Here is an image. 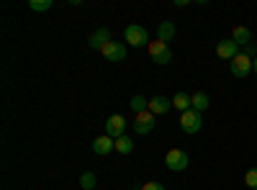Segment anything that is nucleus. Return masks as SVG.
<instances>
[{"label":"nucleus","mask_w":257,"mask_h":190,"mask_svg":"<svg viewBox=\"0 0 257 190\" xmlns=\"http://www.w3.org/2000/svg\"><path fill=\"white\" fill-rule=\"evenodd\" d=\"M201 126H203V113L193 111V108L185 111V113H180V131L183 134H198Z\"/></svg>","instance_id":"obj_1"},{"label":"nucleus","mask_w":257,"mask_h":190,"mask_svg":"<svg viewBox=\"0 0 257 190\" xmlns=\"http://www.w3.org/2000/svg\"><path fill=\"white\" fill-rule=\"evenodd\" d=\"M123 41L132 44V47H149V34H147L144 26L132 24V26H126V31H123Z\"/></svg>","instance_id":"obj_2"},{"label":"nucleus","mask_w":257,"mask_h":190,"mask_svg":"<svg viewBox=\"0 0 257 190\" xmlns=\"http://www.w3.org/2000/svg\"><path fill=\"white\" fill-rule=\"evenodd\" d=\"M165 164H167L170 172H183V170H188L190 159H188V154H185L183 149H170V152L165 154Z\"/></svg>","instance_id":"obj_3"},{"label":"nucleus","mask_w":257,"mask_h":190,"mask_svg":"<svg viewBox=\"0 0 257 190\" xmlns=\"http://www.w3.org/2000/svg\"><path fill=\"white\" fill-rule=\"evenodd\" d=\"M149 57H152V62H157V65H167L170 59H173V52H170V47L165 44V41H149V47H147Z\"/></svg>","instance_id":"obj_4"},{"label":"nucleus","mask_w":257,"mask_h":190,"mask_svg":"<svg viewBox=\"0 0 257 190\" xmlns=\"http://www.w3.org/2000/svg\"><path fill=\"white\" fill-rule=\"evenodd\" d=\"M229 70H231V75H234V77L244 80V77L254 70V65H252V59H249V57H244V54L239 52L237 57H234V59L229 62Z\"/></svg>","instance_id":"obj_5"},{"label":"nucleus","mask_w":257,"mask_h":190,"mask_svg":"<svg viewBox=\"0 0 257 190\" xmlns=\"http://www.w3.org/2000/svg\"><path fill=\"white\" fill-rule=\"evenodd\" d=\"M100 54L108 62H123L126 59V47L121 44V41H108V44L100 49Z\"/></svg>","instance_id":"obj_6"},{"label":"nucleus","mask_w":257,"mask_h":190,"mask_svg":"<svg viewBox=\"0 0 257 190\" xmlns=\"http://www.w3.org/2000/svg\"><path fill=\"white\" fill-rule=\"evenodd\" d=\"M155 121H157V116H155V113H149V111L137 113V118H134V131H137L139 136L149 134V131L155 129Z\"/></svg>","instance_id":"obj_7"},{"label":"nucleus","mask_w":257,"mask_h":190,"mask_svg":"<svg viewBox=\"0 0 257 190\" xmlns=\"http://www.w3.org/2000/svg\"><path fill=\"white\" fill-rule=\"evenodd\" d=\"M123 129H126V121L121 113H113L105 118V136H111V139H118L123 136Z\"/></svg>","instance_id":"obj_8"},{"label":"nucleus","mask_w":257,"mask_h":190,"mask_svg":"<svg viewBox=\"0 0 257 190\" xmlns=\"http://www.w3.org/2000/svg\"><path fill=\"white\" fill-rule=\"evenodd\" d=\"M216 54H219L221 59H229V62H231L234 57L239 54V44H237L234 39H221L219 47H216Z\"/></svg>","instance_id":"obj_9"},{"label":"nucleus","mask_w":257,"mask_h":190,"mask_svg":"<svg viewBox=\"0 0 257 190\" xmlns=\"http://www.w3.org/2000/svg\"><path fill=\"white\" fill-rule=\"evenodd\" d=\"M93 152L98 154V157H105V154H111V152H116V139H111V136H98L95 141H93Z\"/></svg>","instance_id":"obj_10"},{"label":"nucleus","mask_w":257,"mask_h":190,"mask_svg":"<svg viewBox=\"0 0 257 190\" xmlns=\"http://www.w3.org/2000/svg\"><path fill=\"white\" fill-rule=\"evenodd\" d=\"M170 108H173V98L155 95L152 100H149V113H155V116H165Z\"/></svg>","instance_id":"obj_11"},{"label":"nucleus","mask_w":257,"mask_h":190,"mask_svg":"<svg viewBox=\"0 0 257 190\" xmlns=\"http://www.w3.org/2000/svg\"><path fill=\"white\" fill-rule=\"evenodd\" d=\"M108 41H113V39H111V31H108V29H98V31L90 34V41H88V44H90L93 49H103L105 44H108Z\"/></svg>","instance_id":"obj_12"},{"label":"nucleus","mask_w":257,"mask_h":190,"mask_svg":"<svg viewBox=\"0 0 257 190\" xmlns=\"http://www.w3.org/2000/svg\"><path fill=\"white\" fill-rule=\"evenodd\" d=\"M175 31H178V29H175L173 21H162V24L157 26V39L167 44V41H173V39H175Z\"/></svg>","instance_id":"obj_13"},{"label":"nucleus","mask_w":257,"mask_h":190,"mask_svg":"<svg viewBox=\"0 0 257 190\" xmlns=\"http://www.w3.org/2000/svg\"><path fill=\"white\" fill-rule=\"evenodd\" d=\"M211 105V98H208V93H193L190 95V108L193 111H198V113H203L206 108Z\"/></svg>","instance_id":"obj_14"},{"label":"nucleus","mask_w":257,"mask_h":190,"mask_svg":"<svg viewBox=\"0 0 257 190\" xmlns=\"http://www.w3.org/2000/svg\"><path fill=\"white\" fill-rule=\"evenodd\" d=\"M231 39L237 41L239 47H247V44H252V41H249L252 39V31L247 26H237V29H234V34H231Z\"/></svg>","instance_id":"obj_15"},{"label":"nucleus","mask_w":257,"mask_h":190,"mask_svg":"<svg viewBox=\"0 0 257 190\" xmlns=\"http://www.w3.org/2000/svg\"><path fill=\"white\" fill-rule=\"evenodd\" d=\"M173 108H178L180 113H185V111H190V95L188 93H175V98H173Z\"/></svg>","instance_id":"obj_16"},{"label":"nucleus","mask_w":257,"mask_h":190,"mask_svg":"<svg viewBox=\"0 0 257 190\" xmlns=\"http://www.w3.org/2000/svg\"><path fill=\"white\" fill-rule=\"evenodd\" d=\"M116 152H118V154H132V152H134V141H132V136H126V134L118 136V139H116Z\"/></svg>","instance_id":"obj_17"},{"label":"nucleus","mask_w":257,"mask_h":190,"mask_svg":"<svg viewBox=\"0 0 257 190\" xmlns=\"http://www.w3.org/2000/svg\"><path fill=\"white\" fill-rule=\"evenodd\" d=\"M128 105H132V111H134V113H144V111H149V100H147L144 95H134Z\"/></svg>","instance_id":"obj_18"},{"label":"nucleus","mask_w":257,"mask_h":190,"mask_svg":"<svg viewBox=\"0 0 257 190\" xmlns=\"http://www.w3.org/2000/svg\"><path fill=\"white\" fill-rule=\"evenodd\" d=\"M80 185H82V190H95L98 175H95V172H82V175H80Z\"/></svg>","instance_id":"obj_19"},{"label":"nucleus","mask_w":257,"mask_h":190,"mask_svg":"<svg viewBox=\"0 0 257 190\" xmlns=\"http://www.w3.org/2000/svg\"><path fill=\"white\" fill-rule=\"evenodd\" d=\"M52 6H54L52 0H29V8H31L34 13H47Z\"/></svg>","instance_id":"obj_20"},{"label":"nucleus","mask_w":257,"mask_h":190,"mask_svg":"<svg viewBox=\"0 0 257 190\" xmlns=\"http://www.w3.org/2000/svg\"><path fill=\"white\" fill-rule=\"evenodd\" d=\"M244 185L249 190H257V167H249L247 175H244Z\"/></svg>","instance_id":"obj_21"},{"label":"nucleus","mask_w":257,"mask_h":190,"mask_svg":"<svg viewBox=\"0 0 257 190\" xmlns=\"http://www.w3.org/2000/svg\"><path fill=\"white\" fill-rule=\"evenodd\" d=\"M242 54H244V57H249V59L254 62V59H257V47H254V44H247V47L242 49Z\"/></svg>","instance_id":"obj_22"},{"label":"nucleus","mask_w":257,"mask_h":190,"mask_svg":"<svg viewBox=\"0 0 257 190\" xmlns=\"http://www.w3.org/2000/svg\"><path fill=\"white\" fill-rule=\"evenodd\" d=\"M142 190H165V185H160V182H147V185H142Z\"/></svg>","instance_id":"obj_23"},{"label":"nucleus","mask_w":257,"mask_h":190,"mask_svg":"<svg viewBox=\"0 0 257 190\" xmlns=\"http://www.w3.org/2000/svg\"><path fill=\"white\" fill-rule=\"evenodd\" d=\"M252 65H254V70H252V72H257V59H254V62H252Z\"/></svg>","instance_id":"obj_24"}]
</instances>
